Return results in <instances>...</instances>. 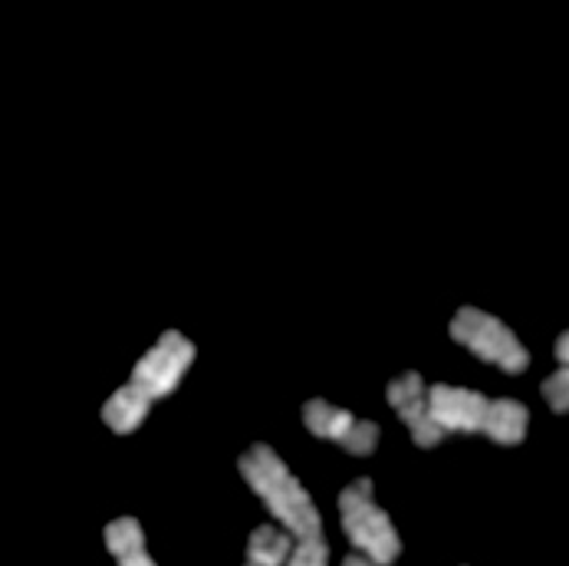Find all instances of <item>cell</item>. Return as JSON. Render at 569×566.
Listing matches in <instances>:
<instances>
[{"mask_svg": "<svg viewBox=\"0 0 569 566\" xmlns=\"http://www.w3.org/2000/svg\"><path fill=\"white\" fill-rule=\"evenodd\" d=\"M191 363H194V342L188 336H181L178 329H164L159 342L136 363L132 379L126 386L152 405L156 399H164L178 389V383Z\"/></svg>", "mask_w": 569, "mask_h": 566, "instance_id": "4", "label": "cell"}, {"mask_svg": "<svg viewBox=\"0 0 569 566\" xmlns=\"http://www.w3.org/2000/svg\"><path fill=\"white\" fill-rule=\"evenodd\" d=\"M527 425H530V411L517 399H493L485 435L497 445H520L527 435Z\"/></svg>", "mask_w": 569, "mask_h": 566, "instance_id": "9", "label": "cell"}, {"mask_svg": "<svg viewBox=\"0 0 569 566\" xmlns=\"http://www.w3.org/2000/svg\"><path fill=\"white\" fill-rule=\"evenodd\" d=\"M287 566H329V547H326L323 534L303 537V540L290 550Z\"/></svg>", "mask_w": 569, "mask_h": 566, "instance_id": "12", "label": "cell"}, {"mask_svg": "<svg viewBox=\"0 0 569 566\" xmlns=\"http://www.w3.org/2000/svg\"><path fill=\"white\" fill-rule=\"evenodd\" d=\"M543 399L550 403L553 411H569V366L557 369L547 383H543Z\"/></svg>", "mask_w": 569, "mask_h": 566, "instance_id": "13", "label": "cell"}, {"mask_svg": "<svg viewBox=\"0 0 569 566\" xmlns=\"http://www.w3.org/2000/svg\"><path fill=\"white\" fill-rule=\"evenodd\" d=\"M342 566H376L369 557H362V554H349L346 560H342Z\"/></svg>", "mask_w": 569, "mask_h": 566, "instance_id": "15", "label": "cell"}, {"mask_svg": "<svg viewBox=\"0 0 569 566\" xmlns=\"http://www.w3.org/2000/svg\"><path fill=\"white\" fill-rule=\"evenodd\" d=\"M290 550H293V544H290L287 530H280L273 524H260L247 540L244 566H287Z\"/></svg>", "mask_w": 569, "mask_h": 566, "instance_id": "11", "label": "cell"}, {"mask_svg": "<svg viewBox=\"0 0 569 566\" xmlns=\"http://www.w3.org/2000/svg\"><path fill=\"white\" fill-rule=\"evenodd\" d=\"M106 550L119 566H159L146 550V530L136 517H119L106 524Z\"/></svg>", "mask_w": 569, "mask_h": 566, "instance_id": "8", "label": "cell"}, {"mask_svg": "<svg viewBox=\"0 0 569 566\" xmlns=\"http://www.w3.org/2000/svg\"><path fill=\"white\" fill-rule=\"evenodd\" d=\"M488 396L475 393V389H461V386H448L438 383L428 389V405H431V418L438 421L441 431H485L490 418Z\"/></svg>", "mask_w": 569, "mask_h": 566, "instance_id": "6", "label": "cell"}, {"mask_svg": "<svg viewBox=\"0 0 569 566\" xmlns=\"http://www.w3.org/2000/svg\"><path fill=\"white\" fill-rule=\"evenodd\" d=\"M303 421L317 438L336 441L349 455H372L379 445V425L376 421L356 418L352 411L336 408L326 399H310L303 405Z\"/></svg>", "mask_w": 569, "mask_h": 566, "instance_id": "5", "label": "cell"}, {"mask_svg": "<svg viewBox=\"0 0 569 566\" xmlns=\"http://www.w3.org/2000/svg\"><path fill=\"white\" fill-rule=\"evenodd\" d=\"M149 408H152V405L146 403L142 396H136L129 386H122V389H116V393L106 399V405H102V421H106L116 435H132V431L146 421Z\"/></svg>", "mask_w": 569, "mask_h": 566, "instance_id": "10", "label": "cell"}, {"mask_svg": "<svg viewBox=\"0 0 569 566\" xmlns=\"http://www.w3.org/2000/svg\"><path fill=\"white\" fill-rule=\"evenodd\" d=\"M448 332H451L455 342L471 349L478 359L493 363V366H500L507 373H523L530 366V352L510 332V326H503L497 317H490L478 307H461L458 317L448 326Z\"/></svg>", "mask_w": 569, "mask_h": 566, "instance_id": "3", "label": "cell"}, {"mask_svg": "<svg viewBox=\"0 0 569 566\" xmlns=\"http://www.w3.org/2000/svg\"><path fill=\"white\" fill-rule=\"evenodd\" d=\"M553 352H557V359H560L563 366H569V329L567 332H560V339H557V349H553Z\"/></svg>", "mask_w": 569, "mask_h": 566, "instance_id": "14", "label": "cell"}, {"mask_svg": "<svg viewBox=\"0 0 569 566\" xmlns=\"http://www.w3.org/2000/svg\"><path fill=\"white\" fill-rule=\"evenodd\" d=\"M238 471L244 475L250 490L267 504V510L293 534V537H317L323 534V517L307 494V487L293 478V471L283 465V458L270 445L247 448L238 461Z\"/></svg>", "mask_w": 569, "mask_h": 566, "instance_id": "1", "label": "cell"}, {"mask_svg": "<svg viewBox=\"0 0 569 566\" xmlns=\"http://www.w3.org/2000/svg\"><path fill=\"white\" fill-rule=\"evenodd\" d=\"M339 520L356 550L376 566H392L402 554V540L389 514L372 500V481L359 478L339 490Z\"/></svg>", "mask_w": 569, "mask_h": 566, "instance_id": "2", "label": "cell"}, {"mask_svg": "<svg viewBox=\"0 0 569 566\" xmlns=\"http://www.w3.org/2000/svg\"><path fill=\"white\" fill-rule=\"evenodd\" d=\"M389 405L399 411V418L408 425L411 438L418 448H435L445 431L438 428V421L431 418V405H428V386L418 373H402L399 379L389 383L386 389Z\"/></svg>", "mask_w": 569, "mask_h": 566, "instance_id": "7", "label": "cell"}]
</instances>
